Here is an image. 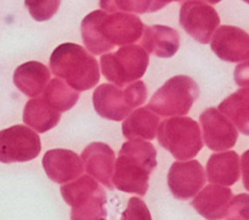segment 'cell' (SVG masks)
Instances as JSON below:
<instances>
[{"instance_id": "6da1fadb", "label": "cell", "mask_w": 249, "mask_h": 220, "mask_svg": "<svg viewBox=\"0 0 249 220\" xmlns=\"http://www.w3.org/2000/svg\"><path fill=\"white\" fill-rule=\"evenodd\" d=\"M143 27L142 21L130 12L107 14L105 10H96L83 18L80 31L85 48L92 55H102L114 46L138 43Z\"/></svg>"}, {"instance_id": "7a4b0ae2", "label": "cell", "mask_w": 249, "mask_h": 220, "mask_svg": "<svg viewBox=\"0 0 249 220\" xmlns=\"http://www.w3.org/2000/svg\"><path fill=\"white\" fill-rule=\"evenodd\" d=\"M157 167V151L151 143L131 139L123 144L114 162L112 184L119 191L145 196L150 175Z\"/></svg>"}, {"instance_id": "3957f363", "label": "cell", "mask_w": 249, "mask_h": 220, "mask_svg": "<svg viewBox=\"0 0 249 220\" xmlns=\"http://www.w3.org/2000/svg\"><path fill=\"white\" fill-rule=\"evenodd\" d=\"M50 70L77 92L91 89L100 82L97 60L78 44L58 45L51 54Z\"/></svg>"}, {"instance_id": "277c9868", "label": "cell", "mask_w": 249, "mask_h": 220, "mask_svg": "<svg viewBox=\"0 0 249 220\" xmlns=\"http://www.w3.org/2000/svg\"><path fill=\"white\" fill-rule=\"evenodd\" d=\"M147 88L141 80L125 85L124 89L114 84H101L92 94L95 111L102 118L121 122L136 107L145 104Z\"/></svg>"}, {"instance_id": "5b68a950", "label": "cell", "mask_w": 249, "mask_h": 220, "mask_svg": "<svg viewBox=\"0 0 249 220\" xmlns=\"http://www.w3.org/2000/svg\"><path fill=\"white\" fill-rule=\"evenodd\" d=\"M61 195L72 207L73 220H96L107 217V195L97 180L90 175H80L72 183L61 186Z\"/></svg>"}, {"instance_id": "8992f818", "label": "cell", "mask_w": 249, "mask_h": 220, "mask_svg": "<svg viewBox=\"0 0 249 220\" xmlns=\"http://www.w3.org/2000/svg\"><path fill=\"white\" fill-rule=\"evenodd\" d=\"M156 134L160 145L178 161L196 157L204 145L198 123L189 117L175 116L165 119Z\"/></svg>"}, {"instance_id": "52a82bcc", "label": "cell", "mask_w": 249, "mask_h": 220, "mask_svg": "<svg viewBox=\"0 0 249 220\" xmlns=\"http://www.w3.org/2000/svg\"><path fill=\"white\" fill-rule=\"evenodd\" d=\"M100 62L105 78L112 84L123 88L145 74L150 57L141 46L129 44L114 53H105Z\"/></svg>"}, {"instance_id": "ba28073f", "label": "cell", "mask_w": 249, "mask_h": 220, "mask_svg": "<svg viewBox=\"0 0 249 220\" xmlns=\"http://www.w3.org/2000/svg\"><path fill=\"white\" fill-rule=\"evenodd\" d=\"M199 96L197 83L187 75H175L164 83L147 107L163 117L185 116Z\"/></svg>"}, {"instance_id": "9c48e42d", "label": "cell", "mask_w": 249, "mask_h": 220, "mask_svg": "<svg viewBox=\"0 0 249 220\" xmlns=\"http://www.w3.org/2000/svg\"><path fill=\"white\" fill-rule=\"evenodd\" d=\"M41 150L38 134L26 126H14L0 131V162H29Z\"/></svg>"}, {"instance_id": "30bf717a", "label": "cell", "mask_w": 249, "mask_h": 220, "mask_svg": "<svg viewBox=\"0 0 249 220\" xmlns=\"http://www.w3.org/2000/svg\"><path fill=\"white\" fill-rule=\"evenodd\" d=\"M180 26L201 44L211 41L214 31L220 26V17L211 4L204 1H184L180 7Z\"/></svg>"}, {"instance_id": "8fae6325", "label": "cell", "mask_w": 249, "mask_h": 220, "mask_svg": "<svg viewBox=\"0 0 249 220\" xmlns=\"http://www.w3.org/2000/svg\"><path fill=\"white\" fill-rule=\"evenodd\" d=\"M206 184V172L198 161L174 162L168 173V186L173 196L187 201L196 196Z\"/></svg>"}, {"instance_id": "7c38bea8", "label": "cell", "mask_w": 249, "mask_h": 220, "mask_svg": "<svg viewBox=\"0 0 249 220\" xmlns=\"http://www.w3.org/2000/svg\"><path fill=\"white\" fill-rule=\"evenodd\" d=\"M204 144L215 152L228 151L237 143L238 131L218 109H207L199 116Z\"/></svg>"}, {"instance_id": "4fadbf2b", "label": "cell", "mask_w": 249, "mask_h": 220, "mask_svg": "<svg viewBox=\"0 0 249 220\" xmlns=\"http://www.w3.org/2000/svg\"><path fill=\"white\" fill-rule=\"evenodd\" d=\"M209 43L213 53L226 62H242L249 58V36L238 27H218Z\"/></svg>"}, {"instance_id": "5bb4252c", "label": "cell", "mask_w": 249, "mask_h": 220, "mask_svg": "<svg viewBox=\"0 0 249 220\" xmlns=\"http://www.w3.org/2000/svg\"><path fill=\"white\" fill-rule=\"evenodd\" d=\"M43 168L49 179L57 184H66L83 174V162L79 156L71 150H49L43 157Z\"/></svg>"}, {"instance_id": "9a60e30c", "label": "cell", "mask_w": 249, "mask_h": 220, "mask_svg": "<svg viewBox=\"0 0 249 220\" xmlns=\"http://www.w3.org/2000/svg\"><path fill=\"white\" fill-rule=\"evenodd\" d=\"M83 167L88 174L94 177L100 184L108 189H113L112 175L114 170L116 156L114 151L104 143H92L83 150L82 157Z\"/></svg>"}, {"instance_id": "2e32d148", "label": "cell", "mask_w": 249, "mask_h": 220, "mask_svg": "<svg viewBox=\"0 0 249 220\" xmlns=\"http://www.w3.org/2000/svg\"><path fill=\"white\" fill-rule=\"evenodd\" d=\"M233 195L230 187L211 184L201 189L199 194L192 201V207L197 213L207 219L225 218Z\"/></svg>"}, {"instance_id": "e0dca14e", "label": "cell", "mask_w": 249, "mask_h": 220, "mask_svg": "<svg viewBox=\"0 0 249 220\" xmlns=\"http://www.w3.org/2000/svg\"><path fill=\"white\" fill-rule=\"evenodd\" d=\"M140 40L141 48L157 57H173L180 48L179 33L174 28L160 24L143 27Z\"/></svg>"}, {"instance_id": "ac0fdd59", "label": "cell", "mask_w": 249, "mask_h": 220, "mask_svg": "<svg viewBox=\"0 0 249 220\" xmlns=\"http://www.w3.org/2000/svg\"><path fill=\"white\" fill-rule=\"evenodd\" d=\"M241 158L233 151L214 153L207 162V177L212 184L232 186L241 178Z\"/></svg>"}, {"instance_id": "d6986e66", "label": "cell", "mask_w": 249, "mask_h": 220, "mask_svg": "<svg viewBox=\"0 0 249 220\" xmlns=\"http://www.w3.org/2000/svg\"><path fill=\"white\" fill-rule=\"evenodd\" d=\"M50 71L45 65L36 61H29L15 70L14 84L27 96L36 97L43 92L50 80Z\"/></svg>"}, {"instance_id": "ffe728a7", "label": "cell", "mask_w": 249, "mask_h": 220, "mask_svg": "<svg viewBox=\"0 0 249 220\" xmlns=\"http://www.w3.org/2000/svg\"><path fill=\"white\" fill-rule=\"evenodd\" d=\"M122 124V131L126 139L153 140L160 123V116L147 106L131 111Z\"/></svg>"}, {"instance_id": "44dd1931", "label": "cell", "mask_w": 249, "mask_h": 220, "mask_svg": "<svg viewBox=\"0 0 249 220\" xmlns=\"http://www.w3.org/2000/svg\"><path fill=\"white\" fill-rule=\"evenodd\" d=\"M61 112L44 100L43 96H36L29 100L23 110V122L38 133H45L57 126Z\"/></svg>"}, {"instance_id": "7402d4cb", "label": "cell", "mask_w": 249, "mask_h": 220, "mask_svg": "<svg viewBox=\"0 0 249 220\" xmlns=\"http://www.w3.org/2000/svg\"><path fill=\"white\" fill-rule=\"evenodd\" d=\"M219 111L230 119L231 123L243 134H249V89L248 87L237 90L226 97L220 105Z\"/></svg>"}, {"instance_id": "603a6c76", "label": "cell", "mask_w": 249, "mask_h": 220, "mask_svg": "<svg viewBox=\"0 0 249 220\" xmlns=\"http://www.w3.org/2000/svg\"><path fill=\"white\" fill-rule=\"evenodd\" d=\"M43 92L44 100L58 112L71 110L79 99V92L73 89L60 78L49 80Z\"/></svg>"}, {"instance_id": "cb8c5ba5", "label": "cell", "mask_w": 249, "mask_h": 220, "mask_svg": "<svg viewBox=\"0 0 249 220\" xmlns=\"http://www.w3.org/2000/svg\"><path fill=\"white\" fill-rule=\"evenodd\" d=\"M100 6L106 12H151V0H100Z\"/></svg>"}, {"instance_id": "d4e9b609", "label": "cell", "mask_w": 249, "mask_h": 220, "mask_svg": "<svg viewBox=\"0 0 249 220\" xmlns=\"http://www.w3.org/2000/svg\"><path fill=\"white\" fill-rule=\"evenodd\" d=\"M24 5L36 21L44 22L55 16L61 0H24Z\"/></svg>"}, {"instance_id": "484cf974", "label": "cell", "mask_w": 249, "mask_h": 220, "mask_svg": "<svg viewBox=\"0 0 249 220\" xmlns=\"http://www.w3.org/2000/svg\"><path fill=\"white\" fill-rule=\"evenodd\" d=\"M248 201H249V197L247 194H242V195H238V196H236V197H232L225 218L247 219L248 218V209H249Z\"/></svg>"}, {"instance_id": "4316f807", "label": "cell", "mask_w": 249, "mask_h": 220, "mask_svg": "<svg viewBox=\"0 0 249 220\" xmlns=\"http://www.w3.org/2000/svg\"><path fill=\"white\" fill-rule=\"evenodd\" d=\"M124 219H151V214L148 212L146 204L138 197H131L129 200L128 208L123 213Z\"/></svg>"}, {"instance_id": "83f0119b", "label": "cell", "mask_w": 249, "mask_h": 220, "mask_svg": "<svg viewBox=\"0 0 249 220\" xmlns=\"http://www.w3.org/2000/svg\"><path fill=\"white\" fill-rule=\"evenodd\" d=\"M235 79L238 85L248 87V62L246 61L243 65L238 66L235 72Z\"/></svg>"}, {"instance_id": "f1b7e54d", "label": "cell", "mask_w": 249, "mask_h": 220, "mask_svg": "<svg viewBox=\"0 0 249 220\" xmlns=\"http://www.w3.org/2000/svg\"><path fill=\"white\" fill-rule=\"evenodd\" d=\"M173 1L181 2L182 0H151V12L158 11V10L163 9V7H165L168 4H170Z\"/></svg>"}, {"instance_id": "f546056e", "label": "cell", "mask_w": 249, "mask_h": 220, "mask_svg": "<svg viewBox=\"0 0 249 220\" xmlns=\"http://www.w3.org/2000/svg\"><path fill=\"white\" fill-rule=\"evenodd\" d=\"M184 1H191V0H182V2ZM197 1H204V2H207V4L214 5V4H218V2H220L221 0H197Z\"/></svg>"}, {"instance_id": "4dcf8cb0", "label": "cell", "mask_w": 249, "mask_h": 220, "mask_svg": "<svg viewBox=\"0 0 249 220\" xmlns=\"http://www.w3.org/2000/svg\"><path fill=\"white\" fill-rule=\"evenodd\" d=\"M243 1H246V2H248V0H243Z\"/></svg>"}]
</instances>
